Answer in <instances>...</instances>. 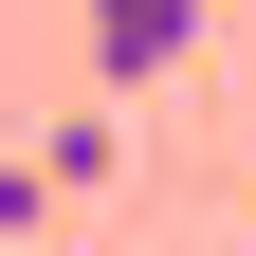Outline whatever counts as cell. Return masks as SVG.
Listing matches in <instances>:
<instances>
[{
    "instance_id": "cell-2",
    "label": "cell",
    "mask_w": 256,
    "mask_h": 256,
    "mask_svg": "<svg viewBox=\"0 0 256 256\" xmlns=\"http://www.w3.org/2000/svg\"><path fill=\"white\" fill-rule=\"evenodd\" d=\"M110 165H128V128H110V110H74V128H37V183H110Z\"/></svg>"
},
{
    "instance_id": "cell-1",
    "label": "cell",
    "mask_w": 256,
    "mask_h": 256,
    "mask_svg": "<svg viewBox=\"0 0 256 256\" xmlns=\"http://www.w3.org/2000/svg\"><path fill=\"white\" fill-rule=\"evenodd\" d=\"M183 55H202V0H92V74H110V92L183 74Z\"/></svg>"
},
{
    "instance_id": "cell-3",
    "label": "cell",
    "mask_w": 256,
    "mask_h": 256,
    "mask_svg": "<svg viewBox=\"0 0 256 256\" xmlns=\"http://www.w3.org/2000/svg\"><path fill=\"white\" fill-rule=\"evenodd\" d=\"M55 220V183H37V146H18V165H0V238H37Z\"/></svg>"
}]
</instances>
